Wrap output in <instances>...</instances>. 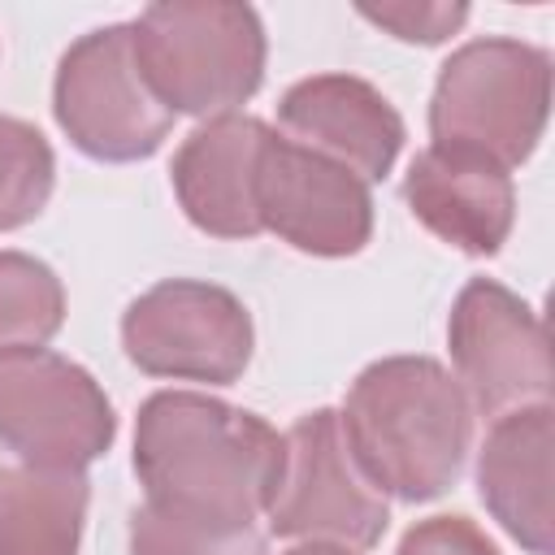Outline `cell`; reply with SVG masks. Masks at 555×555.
Instances as JSON below:
<instances>
[{
	"instance_id": "8fae6325",
	"label": "cell",
	"mask_w": 555,
	"mask_h": 555,
	"mask_svg": "<svg viewBox=\"0 0 555 555\" xmlns=\"http://www.w3.org/2000/svg\"><path fill=\"white\" fill-rule=\"evenodd\" d=\"M278 134L312 147L364 182H382L403 152L399 108L356 74H312L278 100Z\"/></svg>"
},
{
	"instance_id": "9c48e42d",
	"label": "cell",
	"mask_w": 555,
	"mask_h": 555,
	"mask_svg": "<svg viewBox=\"0 0 555 555\" xmlns=\"http://www.w3.org/2000/svg\"><path fill=\"white\" fill-rule=\"evenodd\" d=\"M447 347L473 412L503 416L551 403V343L542 317L503 282L473 278L451 304Z\"/></svg>"
},
{
	"instance_id": "e0dca14e",
	"label": "cell",
	"mask_w": 555,
	"mask_h": 555,
	"mask_svg": "<svg viewBox=\"0 0 555 555\" xmlns=\"http://www.w3.org/2000/svg\"><path fill=\"white\" fill-rule=\"evenodd\" d=\"M56 182V156L43 130L0 113V234L30 225Z\"/></svg>"
},
{
	"instance_id": "5bb4252c",
	"label": "cell",
	"mask_w": 555,
	"mask_h": 555,
	"mask_svg": "<svg viewBox=\"0 0 555 555\" xmlns=\"http://www.w3.org/2000/svg\"><path fill=\"white\" fill-rule=\"evenodd\" d=\"M551 451H555L551 403H529L494 416L477 451V494L486 512L503 525V533L516 538L529 555L555 551Z\"/></svg>"
},
{
	"instance_id": "7a4b0ae2",
	"label": "cell",
	"mask_w": 555,
	"mask_h": 555,
	"mask_svg": "<svg viewBox=\"0 0 555 555\" xmlns=\"http://www.w3.org/2000/svg\"><path fill=\"white\" fill-rule=\"evenodd\" d=\"M338 421L369 481L403 503L447 494L473 447V403L429 356H386L360 369Z\"/></svg>"
},
{
	"instance_id": "5b68a950",
	"label": "cell",
	"mask_w": 555,
	"mask_h": 555,
	"mask_svg": "<svg viewBox=\"0 0 555 555\" xmlns=\"http://www.w3.org/2000/svg\"><path fill=\"white\" fill-rule=\"evenodd\" d=\"M52 113L65 139L108 165L147 160L173 130V113L152 95L130 48V22L74 39L52 78Z\"/></svg>"
},
{
	"instance_id": "8992f818",
	"label": "cell",
	"mask_w": 555,
	"mask_h": 555,
	"mask_svg": "<svg viewBox=\"0 0 555 555\" xmlns=\"http://www.w3.org/2000/svg\"><path fill=\"white\" fill-rule=\"evenodd\" d=\"M282 477L269 499V529L295 542L369 551L390 525L386 494L369 481L334 408L304 412L286 434Z\"/></svg>"
},
{
	"instance_id": "30bf717a",
	"label": "cell",
	"mask_w": 555,
	"mask_h": 555,
	"mask_svg": "<svg viewBox=\"0 0 555 555\" xmlns=\"http://www.w3.org/2000/svg\"><path fill=\"white\" fill-rule=\"evenodd\" d=\"M256 217L304 256H356L373 238L369 182L338 160L269 130L256 160Z\"/></svg>"
},
{
	"instance_id": "d6986e66",
	"label": "cell",
	"mask_w": 555,
	"mask_h": 555,
	"mask_svg": "<svg viewBox=\"0 0 555 555\" xmlns=\"http://www.w3.org/2000/svg\"><path fill=\"white\" fill-rule=\"evenodd\" d=\"M360 17L390 30L403 43H442L468 22V4H438V0H390V4H360Z\"/></svg>"
},
{
	"instance_id": "9a60e30c",
	"label": "cell",
	"mask_w": 555,
	"mask_h": 555,
	"mask_svg": "<svg viewBox=\"0 0 555 555\" xmlns=\"http://www.w3.org/2000/svg\"><path fill=\"white\" fill-rule=\"evenodd\" d=\"M87 503V473L0 468V555H78Z\"/></svg>"
},
{
	"instance_id": "ffe728a7",
	"label": "cell",
	"mask_w": 555,
	"mask_h": 555,
	"mask_svg": "<svg viewBox=\"0 0 555 555\" xmlns=\"http://www.w3.org/2000/svg\"><path fill=\"white\" fill-rule=\"evenodd\" d=\"M395 555H499V546L468 516H429L399 538Z\"/></svg>"
},
{
	"instance_id": "7c38bea8",
	"label": "cell",
	"mask_w": 555,
	"mask_h": 555,
	"mask_svg": "<svg viewBox=\"0 0 555 555\" xmlns=\"http://www.w3.org/2000/svg\"><path fill=\"white\" fill-rule=\"evenodd\" d=\"M269 126L251 113L199 121L173 152L169 182L186 221L212 238H256V160Z\"/></svg>"
},
{
	"instance_id": "ba28073f",
	"label": "cell",
	"mask_w": 555,
	"mask_h": 555,
	"mask_svg": "<svg viewBox=\"0 0 555 555\" xmlns=\"http://www.w3.org/2000/svg\"><path fill=\"white\" fill-rule=\"evenodd\" d=\"M121 347L130 364L152 377L234 386L251 364L256 330L234 291L165 278L121 312Z\"/></svg>"
},
{
	"instance_id": "ac0fdd59",
	"label": "cell",
	"mask_w": 555,
	"mask_h": 555,
	"mask_svg": "<svg viewBox=\"0 0 555 555\" xmlns=\"http://www.w3.org/2000/svg\"><path fill=\"white\" fill-rule=\"evenodd\" d=\"M130 555H269V546L256 525L212 529L143 503L130 512Z\"/></svg>"
},
{
	"instance_id": "44dd1931",
	"label": "cell",
	"mask_w": 555,
	"mask_h": 555,
	"mask_svg": "<svg viewBox=\"0 0 555 555\" xmlns=\"http://www.w3.org/2000/svg\"><path fill=\"white\" fill-rule=\"evenodd\" d=\"M282 555H356V551L330 546V542H304V546H291V551H282Z\"/></svg>"
},
{
	"instance_id": "6da1fadb",
	"label": "cell",
	"mask_w": 555,
	"mask_h": 555,
	"mask_svg": "<svg viewBox=\"0 0 555 555\" xmlns=\"http://www.w3.org/2000/svg\"><path fill=\"white\" fill-rule=\"evenodd\" d=\"M282 434L199 390H156L134 416V477L143 503L212 529H247L269 512L282 477Z\"/></svg>"
},
{
	"instance_id": "277c9868",
	"label": "cell",
	"mask_w": 555,
	"mask_h": 555,
	"mask_svg": "<svg viewBox=\"0 0 555 555\" xmlns=\"http://www.w3.org/2000/svg\"><path fill=\"white\" fill-rule=\"evenodd\" d=\"M551 113V56L538 43L486 35L460 43L434 82L429 147L486 156L507 173L525 165Z\"/></svg>"
},
{
	"instance_id": "4fadbf2b",
	"label": "cell",
	"mask_w": 555,
	"mask_h": 555,
	"mask_svg": "<svg viewBox=\"0 0 555 555\" xmlns=\"http://www.w3.org/2000/svg\"><path fill=\"white\" fill-rule=\"evenodd\" d=\"M412 217L468 256H499L516 221V182L503 165L451 147H425L403 173Z\"/></svg>"
},
{
	"instance_id": "52a82bcc",
	"label": "cell",
	"mask_w": 555,
	"mask_h": 555,
	"mask_svg": "<svg viewBox=\"0 0 555 555\" xmlns=\"http://www.w3.org/2000/svg\"><path fill=\"white\" fill-rule=\"evenodd\" d=\"M117 438L104 386L48 347L0 351V447L30 468L95 464Z\"/></svg>"
},
{
	"instance_id": "2e32d148",
	"label": "cell",
	"mask_w": 555,
	"mask_h": 555,
	"mask_svg": "<svg viewBox=\"0 0 555 555\" xmlns=\"http://www.w3.org/2000/svg\"><path fill=\"white\" fill-rule=\"evenodd\" d=\"M65 325V286L52 264L26 251H0V351L43 347Z\"/></svg>"
},
{
	"instance_id": "3957f363",
	"label": "cell",
	"mask_w": 555,
	"mask_h": 555,
	"mask_svg": "<svg viewBox=\"0 0 555 555\" xmlns=\"http://www.w3.org/2000/svg\"><path fill=\"white\" fill-rule=\"evenodd\" d=\"M130 48L152 95L178 117H225L264 82V26L251 4L160 0L130 22Z\"/></svg>"
}]
</instances>
